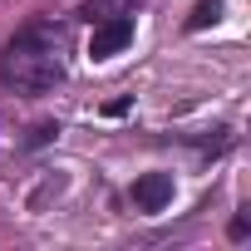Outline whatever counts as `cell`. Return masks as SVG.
Masks as SVG:
<instances>
[{"instance_id": "4", "label": "cell", "mask_w": 251, "mask_h": 251, "mask_svg": "<svg viewBox=\"0 0 251 251\" xmlns=\"http://www.w3.org/2000/svg\"><path fill=\"white\" fill-rule=\"evenodd\" d=\"M138 10V0H84V15L99 25V20H108V15H133Z\"/></svg>"}, {"instance_id": "7", "label": "cell", "mask_w": 251, "mask_h": 251, "mask_svg": "<svg viewBox=\"0 0 251 251\" xmlns=\"http://www.w3.org/2000/svg\"><path fill=\"white\" fill-rule=\"evenodd\" d=\"M246 231H251V217H246V212H236V217H231V241H241Z\"/></svg>"}, {"instance_id": "2", "label": "cell", "mask_w": 251, "mask_h": 251, "mask_svg": "<svg viewBox=\"0 0 251 251\" xmlns=\"http://www.w3.org/2000/svg\"><path fill=\"white\" fill-rule=\"evenodd\" d=\"M133 45V15H108L94 25V40H89V59H108L118 50Z\"/></svg>"}, {"instance_id": "1", "label": "cell", "mask_w": 251, "mask_h": 251, "mask_svg": "<svg viewBox=\"0 0 251 251\" xmlns=\"http://www.w3.org/2000/svg\"><path fill=\"white\" fill-rule=\"evenodd\" d=\"M64 35L50 25V20H35L25 25L5 54H0V84L15 89V94H45L64 79Z\"/></svg>"}, {"instance_id": "6", "label": "cell", "mask_w": 251, "mask_h": 251, "mask_svg": "<svg viewBox=\"0 0 251 251\" xmlns=\"http://www.w3.org/2000/svg\"><path fill=\"white\" fill-rule=\"evenodd\" d=\"M59 128H54V123H35V128H30V148H40V143H50Z\"/></svg>"}, {"instance_id": "3", "label": "cell", "mask_w": 251, "mask_h": 251, "mask_svg": "<svg viewBox=\"0 0 251 251\" xmlns=\"http://www.w3.org/2000/svg\"><path fill=\"white\" fill-rule=\"evenodd\" d=\"M133 202H138L143 212H163V207L173 202V173H143V177L133 182Z\"/></svg>"}, {"instance_id": "5", "label": "cell", "mask_w": 251, "mask_h": 251, "mask_svg": "<svg viewBox=\"0 0 251 251\" xmlns=\"http://www.w3.org/2000/svg\"><path fill=\"white\" fill-rule=\"evenodd\" d=\"M217 20H222V0H197L192 15H187V30H207V25H217Z\"/></svg>"}]
</instances>
